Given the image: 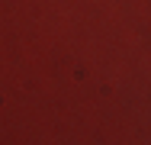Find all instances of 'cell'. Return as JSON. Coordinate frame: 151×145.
<instances>
[]
</instances>
